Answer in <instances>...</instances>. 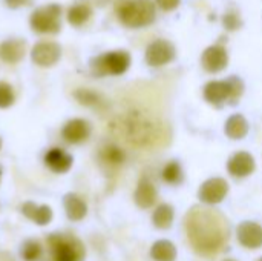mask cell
Segmentation results:
<instances>
[{"label": "cell", "instance_id": "obj_1", "mask_svg": "<svg viewBox=\"0 0 262 261\" xmlns=\"http://www.w3.org/2000/svg\"><path fill=\"white\" fill-rule=\"evenodd\" d=\"M186 232L198 254L213 255L227 242V222L213 209L195 208L186 215Z\"/></svg>", "mask_w": 262, "mask_h": 261}, {"label": "cell", "instance_id": "obj_2", "mask_svg": "<svg viewBox=\"0 0 262 261\" xmlns=\"http://www.w3.org/2000/svg\"><path fill=\"white\" fill-rule=\"evenodd\" d=\"M111 128L127 143L138 148L154 146L161 138V123L140 111H130L115 118Z\"/></svg>", "mask_w": 262, "mask_h": 261}, {"label": "cell", "instance_id": "obj_3", "mask_svg": "<svg viewBox=\"0 0 262 261\" xmlns=\"http://www.w3.org/2000/svg\"><path fill=\"white\" fill-rule=\"evenodd\" d=\"M117 15L127 28H143L155 20L157 11L152 0H118Z\"/></svg>", "mask_w": 262, "mask_h": 261}, {"label": "cell", "instance_id": "obj_4", "mask_svg": "<svg viewBox=\"0 0 262 261\" xmlns=\"http://www.w3.org/2000/svg\"><path fill=\"white\" fill-rule=\"evenodd\" d=\"M48 246L52 261H83L86 257L84 245L74 235L51 234L48 237Z\"/></svg>", "mask_w": 262, "mask_h": 261}, {"label": "cell", "instance_id": "obj_5", "mask_svg": "<svg viewBox=\"0 0 262 261\" xmlns=\"http://www.w3.org/2000/svg\"><path fill=\"white\" fill-rule=\"evenodd\" d=\"M130 66V55L126 51L106 52L92 60L91 68L95 75H121Z\"/></svg>", "mask_w": 262, "mask_h": 261}, {"label": "cell", "instance_id": "obj_6", "mask_svg": "<svg viewBox=\"0 0 262 261\" xmlns=\"http://www.w3.org/2000/svg\"><path fill=\"white\" fill-rule=\"evenodd\" d=\"M60 15L61 8L58 5H48L38 8L31 14V28L38 34H55L60 31Z\"/></svg>", "mask_w": 262, "mask_h": 261}, {"label": "cell", "instance_id": "obj_7", "mask_svg": "<svg viewBox=\"0 0 262 261\" xmlns=\"http://www.w3.org/2000/svg\"><path fill=\"white\" fill-rule=\"evenodd\" d=\"M175 46L164 40V38H158V40H154L147 49H146V62L147 65L150 66H163V65H167L170 63L173 58H175Z\"/></svg>", "mask_w": 262, "mask_h": 261}, {"label": "cell", "instance_id": "obj_8", "mask_svg": "<svg viewBox=\"0 0 262 261\" xmlns=\"http://www.w3.org/2000/svg\"><path fill=\"white\" fill-rule=\"evenodd\" d=\"M227 192H229V183L221 177H213L201 185L198 197L206 205H218L226 198Z\"/></svg>", "mask_w": 262, "mask_h": 261}, {"label": "cell", "instance_id": "obj_9", "mask_svg": "<svg viewBox=\"0 0 262 261\" xmlns=\"http://www.w3.org/2000/svg\"><path fill=\"white\" fill-rule=\"evenodd\" d=\"M60 57H61V48L54 42H38L31 51L32 62L43 68L55 65L60 60Z\"/></svg>", "mask_w": 262, "mask_h": 261}, {"label": "cell", "instance_id": "obj_10", "mask_svg": "<svg viewBox=\"0 0 262 261\" xmlns=\"http://www.w3.org/2000/svg\"><path fill=\"white\" fill-rule=\"evenodd\" d=\"M91 125L89 122L83 120V118H72L69 120L63 129H61V137L64 142L72 143V145H78L83 143L89 138L91 135Z\"/></svg>", "mask_w": 262, "mask_h": 261}, {"label": "cell", "instance_id": "obj_11", "mask_svg": "<svg viewBox=\"0 0 262 261\" xmlns=\"http://www.w3.org/2000/svg\"><path fill=\"white\" fill-rule=\"evenodd\" d=\"M227 63H229L227 51L220 45L209 46L201 55V65L207 72H220L227 66Z\"/></svg>", "mask_w": 262, "mask_h": 261}, {"label": "cell", "instance_id": "obj_12", "mask_svg": "<svg viewBox=\"0 0 262 261\" xmlns=\"http://www.w3.org/2000/svg\"><path fill=\"white\" fill-rule=\"evenodd\" d=\"M236 235L247 249H259L262 246V226L255 222H243L236 229Z\"/></svg>", "mask_w": 262, "mask_h": 261}, {"label": "cell", "instance_id": "obj_13", "mask_svg": "<svg viewBox=\"0 0 262 261\" xmlns=\"http://www.w3.org/2000/svg\"><path fill=\"white\" fill-rule=\"evenodd\" d=\"M255 158L252 154L249 152H236L230 157L229 163H227V171L230 175L233 177H238V178H243V177H247L250 175L253 171H255Z\"/></svg>", "mask_w": 262, "mask_h": 261}, {"label": "cell", "instance_id": "obj_14", "mask_svg": "<svg viewBox=\"0 0 262 261\" xmlns=\"http://www.w3.org/2000/svg\"><path fill=\"white\" fill-rule=\"evenodd\" d=\"M72 155L60 148H52L45 154V165L55 174H64L72 166Z\"/></svg>", "mask_w": 262, "mask_h": 261}, {"label": "cell", "instance_id": "obj_15", "mask_svg": "<svg viewBox=\"0 0 262 261\" xmlns=\"http://www.w3.org/2000/svg\"><path fill=\"white\" fill-rule=\"evenodd\" d=\"M232 94V88L229 80H215V82H209L204 86V98L212 103V105H221L226 100L230 98Z\"/></svg>", "mask_w": 262, "mask_h": 261}, {"label": "cell", "instance_id": "obj_16", "mask_svg": "<svg viewBox=\"0 0 262 261\" xmlns=\"http://www.w3.org/2000/svg\"><path fill=\"white\" fill-rule=\"evenodd\" d=\"M21 212L26 218H29L31 222H34L38 226H45L48 223H51L52 220V209L46 205H35L32 202H26L21 206Z\"/></svg>", "mask_w": 262, "mask_h": 261}, {"label": "cell", "instance_id": "obj_17", "mask_svg": "<svg viewBox=\"0 0 262 261\" xmlns=\"http://www.w3.org/2000/svg\"><path fill=\"white\" fill-rule=\"evenodd\" d=\"M157 189L154 186L152 182H149L147 178L140 180L135 194H134V200L137 203V206H140L141 209H149L152 208V205H155L157 202Z\"/></svg>", "mask_w": 262, "mask_h": 261}, {"label": "cell", "instance_id": "obj_18", "mask_svg": "<svg viewBox=\"0 0 262 261\" xmlns=\"http://www.w3.org/2000/svg\"><path fill=\"white\" fill-rule=\"evenodd\" d=\"M26 45L20 38H9L0 45V58L6 63H17L25 55Z\"/></svg>", "mask_w": 262, "mask_h": 261}, {"label": "cell", "instance_id": "obj_19", "mask_svg": "<svg viewBox=\"0 0 262 261\" xmlns=\"http://www.w3.org/2000/svg\"><path fill=\"white\" fill-rule=\"evenodd\" d=\"M63 205L68 218L72 222H81L88 214V205L77 194H66L63 198Z\"/></svg>", "mask_w": 262, "mask_h": 261}, {"label": "cell", "instance_id": "obj_20", "mask_svg": "<svg viewBox=\"0 0 262 261\" xmlns=\"http://www.w3.org/2000/svg\"><path fill=\"white\" fill-rule=\"evenodd\" d=\"M226 135L232 140H241L249 134V122L241 114H233L227 118L224 126Z\"/></svg>", "mask_w": 262, "mask_h": 261}, {"label": "cell", "instance_id": "obj_21", "mask_svg": "<svg viewBox=\"0 0 262 261\" xmlns=\"http://www.w3.org/2000/svg\"><path fill=\"white\" fill-rule=\"evenodd\" d=\"M150 257L155 261H175L177 260V248L169 240H158L152 245Z\"/></svg>", "mask_w": 262, "mask_h": 261}, {"label": "cell", "instance_id": "obj_22", "mask_svg": "<svg viewBox=\"0 0 262 261\" xmlns=\"http://www.w3.org/2000/svg\"><path fill=\"white\" fill-rule=\"evenodd\" d=\"M91 14H92V9L88 3H75L68 11V22L72 26H81L83 23L89 20Z\"/></svg>", "mask_w": 262, "mask_h": 261}, {"label": "cell", "instance_id": "obj_23", "mask_svg": "<svg viewBox=\"0 0 262 261\" xmlns=\"http://www.w3.org/2000/svg\"><path fill=\"white\" fill-rule=\"evenodd\" d=\"M173 208L170 205H160L155 212H154V217H152V222L154 225L158 228V229H169L173 223Z\"/></svg>", "mask_w": 262, "mask_h": 261}, {"label": "cell", "instance_id": "obj_24", "mask_svg": "<svg viewBox=\"0 0 262 261\" xmlns=\"http://www.w3.org/2000/svg\"><path fill=\"white\" fill-rule=\"evenodd\" d=\"M100 157H101V160L104 163H107L111 166H120L124 162V158H126L124 152L118 146H115V145L104 146L101 149V152H100Z\"/></svg>", "mask_w": 262, "mask_h": 261}, {"label": "cell", "instance_id": "obj_25", "mask_svg": "<svg viewBox=\"0 0 262 261\" xmlns=\"http://www.w3.org/2000/svg\"><path fill=\"white\" fill-rule=\"evenodd\" d=\"M20 254H21L25 261H37L41 257V246L35 240H26L21 245Z\"/></svg>", "mask_w": 262, "mask_h": 261}, {"label": "cell", "instance_id": "obj_26", "mask_svg": "<svg viewBox=\"0 0 262 261\" xmlns=\"http://www.w3.org/2000/svg\"><path fill=\"white\" fill-rule=\"evenodd\" d=\"M163 178L164 182L170 183V185H178L183 180V171L180 163L177 162H170L164 169H163Z\"/></svg>", "mask_w": 262, "mask_h": 261}, {"label": "cell", "instance_id": "obj_27", "mask_svg": "<svg viewBox=\"0 0 262 261\" xmlns=\"http://www.w3.org/2000/svg\"><path fill=\"white\" fill-rule=\"evenodd\" d=\"M74 97L77 98L78 103H81L84 106H95V105L100 103V95L97 92H94L91 89H84V88L77 89L74 92Z\"/></svg>", "mask_w": 262, "mask_h": 261}, {"label": "cell", "instance_id": "obj_28", "mask_svg": "<svg viewBox=\"0 0 262 261\" xmlns=\"http://www.w3.org/2000/svg\"><path fill=\"white\" fill-rule=\"evenodd\" d=\"M15 97H14V91L11 88V85L0 82V109H6L14 103Z\"/></svg>", "mask_w": 262, "mask_h": 261}, {"label": "cell", "instance_id": "obj_29", "mask_svg": "<svg viewBox=\"0 0 262 261\" xmlns=\"http://www.w3.org/2000/svg\"><path fill=\"white\" fill-rule=\"evenodd\" d=\"M229 83H230V88H232L230 100L239 98L241 94H243V91H244V85H243L241 78H238V77H230V78H229Z\"/></svg>", "mask_w": 262, "mask_h": 261}, {"label": "cell", "instance_id": "obj_30", "mask_svg": "<svg viewBox=\"0 0 262 261\" xmlns=\"http://www.w3.org/2000/svg\"><path fill=\"white\" fill-rule=\"evenodd\" d=\"M224 26H226L227 29L233 31V29H236V28L239 26V18H238L235 14H227V15L224 17Z\"/></svg>", "mask_w": 262, "mask_h": 261}, {"label": "cell", "instance_id": "obj_31", "mask_svg": "<svg viewBox=\"0 0 262 261\" xmlns=\"http://www.w3.org/2000/svg\"><path fill=\"white\" fill-rule=\"evenodd\" d=\"M157 5L164 11H172L180 5V0H157Z\"/></svg>", "mask_w": 262, "mask_h": 261}, {"label": "cell", "instance_id": "obj_32", "mask_svg": "<svg viewBox=\"0 0 262 261\" xmlns=\"http://www.w3.org/2000/svg\"><path fill=\"white\" fill-rule=\"evenodd\" d=\"M31 0H6V5L9 6V8H12V9H17V8H20V6H23V5H28Z\"/></svg>", "mask_w": 262, "mask_h": 261}, {"label": "cell", "instance_id": "obj_33", "mask_svg": "<svg viewBox=\"0 0 262 261\" xmlns=\"http://www.w3.org/2000/svg\"><path fill=\"white\" fill-rule=\"evenodd\" d=\"M0 261H14V258L8 252H2L0 254Z\"/></svg>", "mask_w": 262, "mask_h": 261}, {"label": "cell", "instance_id": "obj_34", "mask_svg": "<svg viewBox=\"0 0 262 261\" xmlns=\"http://www.w3.org/2000/svg\"><path fill=\"white\" fill-rule=\"evenodd\" d=\"M0 149H2V138H0Z\"/></svg>", "mask_w": 262, "mask_h": 261}, {"label": "cell", "instance_id": "obj_35", "mask_svg": "<svg viewBox=\"0 0 262 261\" xmlns=\"http://www.w3.org/2000/svg\"><path fill=\"white\" fill-rule=\"evenodd\" d=\"M226 261H233V260H226Z\"/></svg>", "mask_w": 262, "mask_h": 261}, {"label": "cell", "instance_id": "obj_36", "mask_svg": "<svg viewBox=\"0 0 262 261\" xmlns=\"http://www.w3.org/2000/svg\"><path fill=\"white\" fill-rule=\"evenodd\" d=\"M0 174H2V169H0Z\"/></svg>", "mask_w": 262, "mask_h": 261}, {"label": "cell", "instance_id": "obj_37", "mask_svg": "<svg viewBox=\"0 0 262 261\" xmlns=\"http://www.w3.org/2000/svg\"><path fill=\"white\" fill-rule=\"evenodd\" d=\"M259 261H262V258H259Z\"/></svg>", "mask_w": 262, "mask_h": 261}]
</instances>
